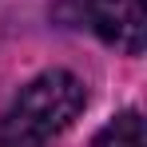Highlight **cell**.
I'll use <instances>...</instances> for the list:
<instances>
[{
    "label": "cell",
    "mask_w": 147,
    "mask_h": 147,
    "mask_svg": "<svg viewBox=\"0 0 147 147\" xmlns=\"http://www.w3.org/2000/svg\"><path fill=\"white\" fill-rule=\"evenodd\" d=\"M80 12L103 44H115L127 56L143 52V36H147L143 0H80Z\"/></svg>",
    "instance_id": "2"
},
{
    "label": "cell",
    "mask_w": 147,
    "mask_h": 147,
    "mask_svg": "<svg viewBox=\"0 0 147 147\" xmlns=\"http://www.w3.org/2000/svg\"><path fill=\"white\" fill-rule=\"evenodd\" d=\"M84 84L72 72L36 76L0 119V147H48L68 131V123L84 111Z\"/></svg>",
    "instance_id": "1"
},
{
    "label": "cell",
    "mask_w": 147,
    "mask_h": 147,
    "mask_svg": "<svg viewBox=\"0 0 147 147\" xmlns=\"http://www.w3.org/2000/svg\"><path fill=\"white\" fill-rule=\"evenodd\" d=\"M96 147H143V119L139 111H123L96 135Z\"/></svg>",
    "instance_id": "3"
}]
</instances>
